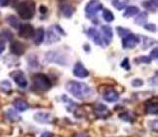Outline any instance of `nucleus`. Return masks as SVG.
Segmentation results:
<instances>
[{
  "mask_svg": "<svg viewBox=\"0 0 158 137\" xmlns=\"http://www.w3.org/2000/svg\"><path fill=\"white\" fill-rule=\"evenodd\" d=\"M65 88L72 96L80 99V100L88 99L90 97H92L94 94L93 89L89 85H87L84 82H74V80H71V82L66 83Z\"/></svg>",
  "mask_w": 158,
  "mask_h": 137,
  "instance_id": "f257e3e1",
  "label": "nucleus"
},
{
  "mask_svg": "<svg viewBox=\"0 0 158 137\" xmlns=\"http://www.w3.org/2000/svg\"><path fill=\"white\" fill-rule=\"evenodd\" d=\"M36 6L33 0H26L17 6V12L23 20H30L35 15Z\"/></svg>",
  "mask_w": 158,
  "mask_h": 137,
  "instance_id": "f03ea898",
  "label": "nucleus"
},
{
  "mask_svg": "<svg viewBox=\"0 0 158 137\" xmlns=\"http://www.w3.org/2000/svg\"><path fill=\"white\" fill-rule=\"evenodd\" d=\"M33 84L36 88H38L39 90L46 91L49 90L52 87V82L50 78L43 73H36L32 77Z\"/></svg>",
  "mask_w": 158,
  "mask_h": 137,
  "instance_id": "7ed1b4c3",
  "label": "nucleus"
},
{
  "mask_svg": "<svg viewBox=\"0 0 158 137\" xmlns=\"http://www.w3.org/2000/svg\"><path fill=\"white\" fill-rule=\"evenodd\" d=\"M102 9V4L100 0H90L85 7V13H86L87 17H93Z\"/></svg>",
  "mask_w": 158,
  "mask_h": 137,
  "instance_id": "20e7f679",
  "label": "nucleus"
},
{
  "mask_svg": "<svg viewBox=\"0 0 158 137\" xmlns=\"http://www.w3.org/2000/svg\"><path fill=\"white\" fill-rule=\"evenodd\" d=\"M10 77L14 79L16 84L21 87V88H25L27 85V80L25 77V73L22 71H14L10 73Z\"/></svg>",
  "mask_w": 158,
  "mask_h": 137,
  "instance_id": "39448f33",
  "label": "nucleus"
},
{
  "mask_svg": "<svg viewBox=\"0 0 158 137\" xmlns=\"http://www.w3.org/2000/svg\"><path fill=\"white\" fill-rule=\"evenodd\" d=\"M139 42V36L130 33L128 35H126L125 37H123L122 39V46L125 49H133L137 46V44Z\"/></svg>",
  "mask_w": 158,
  "mask_h": 137,
  "instance_id": "423d86ee",
  "label": "nucleus"
},
{
  "mask_svg": "<svg viewBox=\"0 0 158 137\" xmlns=\"http://www.w3.org/2000/svg\"><path fill=\"white\" fill-rule=\"evenodd\" d=\"M46 59L48 62H51V63H57L60 65L64 66L66 64V60L65 57L62 54H60L59 52H48L46 55Z\"/></svg>",
  "mask_w": 158,
  "mask_h": 137,
  "instance_id": "0eeeda50",
  "label": "nucleus"
},
{
  "mask_svg": "<svg viewBox=\"0 0 158 137\" xmlns=\"http://www.w3.org/2000/svg\"><path fill=\"white\" fill-rule=\"evenodd\" d=\"M34 33V29L31 24H21L19 29V35L23 37V38H29V37L33 36Z\"/></svg>",
  "mask_w": 158,
  "mask_h": 137,
  "instance_id": "6e6552de",
  "label": "nucleus"
},
{
  "mask_svg": "<svg viewBox=\"0 0 158 137\" xmlns=\"http://www.w3.org/2000/svg\"><path fill=\"white\" fill-rule=\"evenodd\" d=\"M101 32L102 33V41H104L106 45H108L109 43L111 42L112 38H113V30H112V29L109 26H102Z\"/></svg>",
  "mask_w": 158,
  "mask_h": 137,
  "instance_id": "1a4fd4ad",
  "label": "nucleus"
},
{
  "mask_svg": "<svg viewBox=\"0 0 158 137\" xmlns=\"http://www.w3.org/2000/svg\"><path fill=\"white\" fill-rule=\"evenodd\" d=\"M73 74L79 78H85L89 76V72L87 68L83 66V64H81L80 62H78L73 68Z\"/></svg>",
  "mask_w": 158,
  "mask_h": 137,
  "instance_id": "9d476101",
  "label": "nucleus"
},
{
  "mask_svg": "<svg viewBox=\"0 0 158 137\" xmlns=\"http://www.w3.org/2000/svg\"><path fill=\"white\" fill-rule=\"evenodd\" d=\"M87 34L89 36V38H91V39H92L95 42V44L100 45L102 47L104 46V44H102V43H104V41H102V36H101V34L99 33V32L96 29L90 28L88 29V32H87Z\"/></svg>",
  "mask_w": 158,
  "mask_h": 137,
  "instance_id": "9b49d317",
  "label": "nucleus"
},
{
  "mask_svg": "<svg viewBox=\"0 0 158 137\" xmlns=\"http://www.w3.org/2000/svg\"><path fill=\"white\" fill-rule=\"evenodd\" d=\"M10 49H11V52L17 55V56H21L25 53L26 51V47L25 45L21 43L20 41H14L11 43L10 45Z\"/></svg>",
  "mask_w": 158,
  "mask_h": 137,
  "instance_id": "f8f14e48",
  "label": "nucleus"
},
{
  "mask_svg": "<svg viewBox=\"0 0 158 137\" xmlns=\"http://www.w3.org/2000/svg\"><path fill=\"white\" fill-rule=\"evenodd\" d=\"M34 120L40 123H49L52 122L53 117L49 113H43V112H38L34 115Z\"/></svg>",
  "mask_w": 158,
  "mask_h": 137,
  "instance_id": "ddd939ff",
  "label": "nucleus"
},
{
  "mask_svg": "<svg viewBox=\"0 0 158 137\" xmlns=\"http://www.w3.org/2000/svg\"><path fill=\"white\" fill-rule=\"evenodd\" d=\"M44 36H45V30L42 28H38L36 30H34L33 33V41L36 45L41 44L44 40Z\"/></svg>",
  "mask_w": 158,
  "mask_h": 137,
  "instance_id": "4468645a",
  "label": "nucleus"
},
{
  "mask_svg": "<svg viewBox=\"0 0 158 137\" xmlns=\"http://www.w3.org/2000/svg\"><path fill=\"white\" fill-rule=\"evenodd\" d=\"M104 99L105 101L108 103H113L116 102L119 99V94L115 90H107L106 92L104 93Z\"/></svg>",
  "mask_w": 158,
  "mask_h": 137,
  "instance_id": "2eb2a0df",
  "label": "nucleus"
},
{
  "mask_svg": "<svg viewBox=\"0 0 158 137\" xmlns=\"http://www.w3.org/2000/svg\"><path fill=\"white\" fill-rule=\"evenodd\" d=\"M13 105H14V107L18 111H20V112L27 111L29 108L28 104L25 100H23V99H20V98L19 99H16V100L13 102Z\"/></svg>",
  "mask_w": 158,
  "mask_h": 137,
  "instance_id": "dca6fc26",
  "label": "nucleus"
},
{
  "mask_svg": "<svg viewBox=\"0 0 158 137\" xmlns=\"http://www.w3.org/2000/svg\"><path fill=\"white\" fill-rule=\"evenodd\" d=\"M139 13V7H137V6H128L124 12L123 17L124 18H131V17L138 15Z\"/></svg>",
  "mask_w": 158,
  "mask_h": 137,
  "instance_id": "f3484780",
  "label": "nucleus"
},
{
  "mask_svg": "<svg viewBox=\"0 0 158 137\" xmlns=\"http://www.w3.org/2000/svg\"><path fill=\"white\" fill-rule=\"evenodd\" d=\"M143 6L150 12H156L158 6V0H147V1H144L143 3Z\"/></svg>",
  "mask_w": 158,
  "mask_h": 137,
  "instance_id": "a211bd4d",
  "label": "nucleus"
},
{
  "mask_svg": "<svg viewBox=\"0 0 158 137\" xmlns=\"http://www.w3.org/2000/svg\"><path fill=\"white\" fill-rule=\"evenodd\" d=\"M60 40V36L58 35V33L55 32V29L50 28L48 29V33H47V41L48 43H54Z\"/></svg>",
  "mask_w": 158,
  "mask_h": 137,
  "instance_id": "6ab92c4d",
  "label": "nucleus"
},
{
  "mask_svg": "<svg viewBox=\"0 0 158 137\" xmlns=\"http://www.w3.org/2000/svg\"><path fill=\"white\" fill-rule=\"evenodd\" d=\"M148 14L147 12H142V13H139L137 18L135 19V24H139V26H144L145 23L148 21Z\"/></svg>",
  "mask_w": 158,
  "mask_h": 137,
  "instance_id": "aec40b11",
  "label": "nucleus"
},
{
  "mask_svg": "<svg viewBox=\"0 0 158 137\" xmlns=\"http://www.w3.org/2000/svg\"><path fill=\"white\" fill-rule=\"evenodd\" d=\"M60 11H62V14L64 15V17L65 18H70L72 15H73V8L71 7L70 5L69 4H64L60 7Z\"/></svg>",
  "mask_w": 158,
  "mask_h": 137,
  "instance_id": "412c9836",
  "label": "nucleus"
},
{
  "mask_svg": "<svg viewBox=\"0 0 158 137\" xmlns=\"http://www.w3.org/2000/svg\"><path fill=\"white\" fill-rule=\"evenodd\" d=\"M95 113L98 115V116H102V115H104V116H106L107 114H109V112L107 110V108L106 107L105 105H102V104H98L96 106V108H95Z\"/></svg>",
  "mask_w": 158,
  "mask_h": 137,
  "instance_id": "4be33fe9",
  "label": "nucleus"
},
{
  "mask_svg": "<svg viewBox=\"0 0 158 137\" xmlns=\"http://www.w3.org/2000/svg\"><path fill=\"white\" fill-rule=\"evenodd\" d=\"M7 23L10 24L12 28H14V29H20V27H21L20 21L18 20V19L15 16H13V15H11V16H9L7 18Z\"/></svg>",
  "mask_w": 158,
  "mask_h": 137,
  "instance_id": "5701e85b",
  "label": "nucleus"
},
{
  "mask_svg": "<svg viewBox=\"0 0 158 137\" xmlns=\"http://www.w3.org/2000/svg\"><path fill=\"white\" fill-rule=\"evenodd\" d=\"M102 18H104V20L107 23L113 22L114 19H115L113 13L109 9H105L104 11H102Z\"/></svg>",
  "mask_w": 158,
  "mask_h": 137,
  "instance_id": "b1692460",
  "label": "nucleus"
},
{
  "mask_svg": "<svg viewBox=\"0 0 158 137\" xmlns=\"http://www.w3.org/2000/svg\"><path fill=\"white\" fill-rule=\"evenodd\" d=\"M127 2H128V0H113L112 6L117 10H122L126 7Z\"/></svg>",
  "mask_w": 158,
  "mask_h": 137,
  "instance_id": "393cba45",
  "label": "nucleus"
},
{
  "mask_svg": "<svg viewBox=\"0 0 158 137\" xmlns=\"http://www.w3.org/2000/svg\"><path fill=\"white\" fill-rule=\"evenodd\" d=\"M7 117L12 122H18V121L21 120V117L17 114V112H15L14 110H12V109L7 111Z\"/></svg>",
  "mask_w": 158,
  "mask_h": 137,
  "instance_id": "a878e982",
  "label": "nucleus"
},
{
  "mask_svg": "<svg viewBox=\"0 0 158 137\" xmlns=\"http://www.w3.org/2000/svg\"><path fill=\"white\" fill-rule=\"evenodd\" d=\"M11 83L8 82V80H3V82H0V89H1L2 91L4 92H8L11 90Z\"/></svg>",
  "mask_w": 158,
  "mask_h": 137,
  "instance_id": "bb28decb",
  "label": "nucleus"
},
{
  "mask_svg": "<svg viewBox=\"0 0 158 137\" xmlns=\"http://www.w3.org/2000/svg\"><path fill=\"white\" fill-rule=\"evenodd\" d=\"M147 112L149 115H157L158 113V107L157 104H150L147 107Z\"/></svg>",
  "mask_w": 158,
  "mask_h": 137,
  "instance_id": "cd10ccee",
  "label": "nucleus"
},
{
  "mask_svg": "<svg viewBox=\"0 0 158 137\" xmlns=\"http://www.w3.org/2000/svg\"><path fill=\"white\" fill-rule=\"evenodd\" d=\"M116 32H117L118 35L121 36V37H125L126 35H128V34L131 33L130 29H125V28H121V27H117L116 28Z\"/></svg>",
  "mask_w": 158,
  "mask_h": 137,
  "instance_id": "c85d7f7f",
  "label": "nucleus"
},
{
  "mask_svg": "<svg viewBox=\"0 0 158 137\" xmlns=\"http://www.w3.org/2000/svg\"><path fill=\"white\" fill-rule=\"evenodd\" d=\"M136 63H144V64H149L151 60L149 57H147V56H141L139 58H137L135 60Z\"/></svg>",
  "mask_w": 158,
  "mask_h": 137,
  "instance_id": "c756f323",
  "label": "nucleus"
},
{
  "mask_svg": "<svg viewBox=\"0 0 158 137\" xmlns=\"http://www.w3.org/2000/svg\"><path fill=\"white\" fill-rule=\"evenodd\" d=\"M121 67H122L123 68H125L126 71L130 70V64H129V59L128 58H125L122 62H121Z\"/></svg>",
  "mask_w": 158,
  "mask_h": 137,
  "instance_id": "7c9ffc66",
  "label": "nucleus"
},
{
  "mask_svg": "<svg viewBox=\"0 0 158 137\" xmlns=\"http://www.w3.org/2000/svg\"><path fill=\"white\" fill-rule=\"evenodd\" d=\"M2 35L7 40H11L12 38H13V34H12V33L10 32V30H8V29H4L3 33H2Z\"/></svg>",
  "mask_w": 158,
  "mask_h": 137,
  "instance_id": "2f4dec72",
  "label": "nucleus"
},
{
  "mask_svg": "<svg viewBox=\"0 0 158 137\" xmlns=\"http://www.w3.org/2000/svg\"><path fill=\"white\" fill-rule=\"evenodd\" d=\"M143 27L147 30H149V32H156V26L153 24H145Z\"/></svg>",
  "mask_w": 158,
  "mask_h": 137,
  "instance_id": "473e14b6",
  "label": "nucleus"
},
{
  "mask_svg": "<svg viewBox=\"0 0 158 137\" xmlns=\"http://www.w3.org/2000/svg\"><path fill=\"white\" fill-rule=\"evenodd\" d=\"M132 85L134 87H141V86L143 85V82L142 79H139V78H136V79H134L132 82Z\"/></svg>",
  "mask_w": 158,
  "mask_h": 137,
  "instance_id": "72a5a7b5",
  "label": "nucleus"
},
{
  "mask_svg": "<svg viewBox=\"0 0 158 137\" xmlns=\"http://www.w3.org/2000/svg\"><path fill=\"white\" fill-rule=\"evenodd\" d=\"M150 60H156L158 58V49L154 48L152 51L150 52Z\"/></svg>",
  "mask_w": 158,
  "mask_h": 137,
  "instance_id": "f704fd0d",
  "label": "nucleus"
},
{
  "mask_svg": "<svg viewBox=\"0 0 158 137\" xmlns=\"http://www.w3.org/2000/svg\"><path fill=\"white\" fill-rule=\"evenodd\" d=\"M120 117L122 120L126 121V122H130L132 120V117L128 115V114H123V115H120Z\"/></svg>",
  "mask_w": 158,
  "mask_h": 137,
  "instance_id": "c9c22d12",
  "label": "nucleus"
},
{
  "mask_svg": "<svg viewBox=\"0 0 158 137\" xmlns=\"http://www.w3.org/2000/svg\"><path fill=\"white\" fill-rule=\"evenodd\" d=\"M47 11H48V8L46 7L45 5H40V7H39V12L41 14H46L47 13Z\"/></svg>",
  "mask_w": 158,
  "mask_h": 137,
  "instance_id": "e433bc0d",
  "label": "nucleus"
},
{
  "mask_svg": "<svg viewBox=\"0 0 158 137\" xmlns=\"http://www.w3.org/2000/svg\"><path fill=\"white\" fill-rule=\"evenodd\" d=\"M10 2V0H0V6L1 7H5V6H7Z\"/></svg>",
  "mask_w": 158,
  "mask_h": 137,
  "instance_id": "4c0bfd02",
  "label": "nucleus"
},
{
  "mask_svg": "<svg viewBox=\"0 0 158 137\" xmlns=\"http://www.w3.org/2000/svg\"><path fill=\"white\" fill-rule=\"evenodd\" d=\"M40 137H54V136L51 132H44V133L41 134Z\"/></svg>",
  "mask_w": 158,
  "mask_h": 137,
  "instance_id": "58836bf2",
  "label": "nucleus"
},
{
  "mask_svg": "<svg viewBox=\"0 0 158 137\" xmlns=\"http://www.w3.org/2000/svg\"><path fill=\"white\" fill-rule=\"evenodd\" d=\"M4 50H5V44L3 42L0 41V54H1Z\"/></svg>",
  "mask_w": 158,
  "mask_h": 137,
  "instance_id": "ea45409f",
  "label": "nucleus"
},
{
  "mask_svg": "<svg viewBox=\"0 0 158 137\" xmlns=\"http://www.w3.org/2000/svg\"><path fill=\"white\" fill-rule=\"evenodd\" d=\"M76 137H88V136H86V135L83 134V133H80V134H78Z\"/></svg>",
  "mask_w": 158,
  "mask_h": 137,
  "instance_id": "a19ab883",
  "label": "nucleus"
}]
</instances>
